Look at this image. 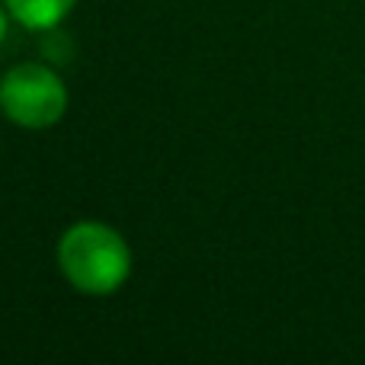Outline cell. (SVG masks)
<instances>
[{
	"instance_id": "277c9868",
	"label": "cell",
	"mask_w": 365,
	"mask_h": 365,
	"mask_svg": "<svg viewBox=\"0 0 365 365\" xmlns=\"http://www.w3.org/2000/svg\"><path fill=\"white\" fill-rule=\"evenodd\" d=\"M10 23H13V16H10V10H6V4L0 0V42H4L6 32H10Z\"/></svg>"
},
{
	"instance_id": "7a4b0ae2",
	"label": "cell",
	"mask_w": 365,
	"mask_h": 365,
	"mask_svg": "<svg viewBox=\"0 0 365 365\" xmlns=\"http://www.w3.org/2000/svg\"><path fill=\"white\" fill-rule=\"evenodd\" d=\"M68 103V83L48 61H19L0 77V113L26 132L55 128Z\"/></svg>"
},
{
	"instance_id": "3957f363",
	"label": "cell",
	"mask_w": 365,
	"mask_h": 365,
	"mask_svg": "<svg viewBox=\"0 0 365 365\" xmlns=\"http://www.w3.org/2000/svg\"><path fill=\"white\" fill-rule=\"evenodd\" d=\"M13 23H19L29 32H48L68 19V13L77 6V0H4Z\"/></svg>"
},
{
	"instance_id": "6da1fadb",
	"label": "cell",
	"mask_w": 365,
	"mask_h": 365,
	"mask_svg": "<svg viewBox=\"0 0 365 365\" xmlns=\"http://www.w3.org/2000/svg\"><path fill=\"white\" fill-rule=\"evenodd\" d=\"M58 269L87 298H109L132 276V247L106 221H74L58 237Z\"/></svg>"
}]
</instances>
